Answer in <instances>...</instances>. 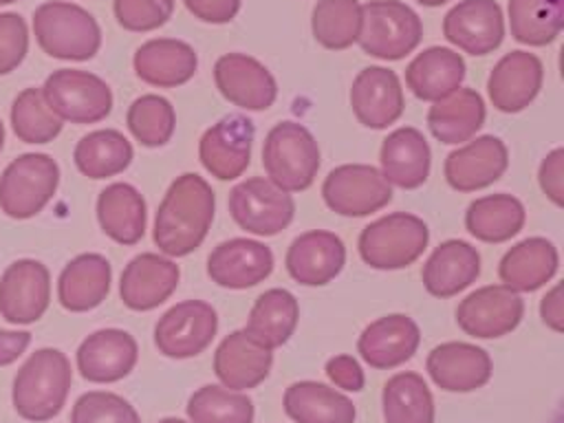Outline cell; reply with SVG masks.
<instances>
[{
  "mask_svg": "<svg viewBox=\"0 0 564 423\" xmlns=\"http://www.w3.org/2000/svg\"><path fill=\"white\" fill-rule=\"evenodd\" d=\"M216 209L212 185L198 174H181L167 187L154 216V245L167 258L192 253L205 240Z\"/></svg>",
  "mask_w": 564,
  "mask_h": 423,
  "instance_id": "cell-1",
  "label": "cell"
},
{
  "mask_svg": "<svg viewBox=\"0 0 564 423\" xmlns=\"http://www.w3.org/2000/svg\"><path fill=\"white\" fill-rule=\"evenodd\" d=\"M70 381V361L62 350L40 348L31 352L13 379L11 401L15 412L31 423L55 419L66 403Z\"/></svg>",
  "mask_w": 564,
  "mask_h": 423,
  "instance_id": "cell-2",
  "label": "cell"
},
{
  "mask_svg": "<svg viewBox=\"0 0 564 423\" xmlns=\"http://www.w3.org/2000/svg\"><path fill=\"white\" fill-rule=\"evenodd\" d=\"M33 33L40 48L55 59L86 62L101 46V29L95 15L66 0L42 2L33 11Z\"/></svg>",
  "mask_w": 564,
  "mask_h": 423,
  "instance_id": "cell-3",
  "label": "cell"
},
{
  "mask_svg": "<svg viewBox=\"0 0 564 423\" xmlns=\"http://www.w3.org/2000/svg\"><path fill=\"white\" fill-rule=\"evenodd\" d=\"M267 178L284 192L311 187L319 170V145L311 130L297 121L275 123L262 145Z\"/></svg>",
  "mask_w": 564,
  "mask_h": 423,
  "instance_id": "cell-4",
  "label": "cell"
},
{
  "mask_svg": "<svg viewBox=\"0 0 564 423\" xmlns=\"http://www.w3.org/2000/svg\"><path fill=\"white\" fill-rule=\"evenodd\" d=\"M430 240L423 218L408 212H394L366 225L359 236L361 260L381 271L410 267L421 258Z\"/></svg>",
  "mask_w": 564,
  "mask_h": 423,
  "instance_id": "cell-5",
  "label": "cell"
},
{
  "mask_svg": "<svg viewBox=\"0 0 564 423\" xmlns=\"http://www.w3.org/2000/svg\"><path fill=\"white\" fill-rule=\"evenodd\" d=\"M59 185V165L51 154L26 152L0 174V209L15 220L40 214Z\"/></svg>",
  "mask_w": 564,
  "mask_h": 423,
  "instance_id": "cell-6",
  "label": "cell"
},
{
  "mask_svg": "<svg viewBox=\"0 0 564 423\" xmlns=\"http://www.w3.org/2000/svg\"><path fill=\"white\" fill-rule=\"evenodd\" d=\"M421 37V18L405 2L370 0L361 4V29L357 44L366 55L379 59H401L419 46Z\"/></svg>",
  "mask_w": 564,
  "mask_h": 423,
  "instance_id": "cell-7",
  "label": "cell"
},
{
  "mask_svg": "<svg viewBox=\"0 0 564 423\" xmlns=\"http://www.w3.org/2000/svg\"><path fill=\"white\" fill-rule=\"evenodd\" d=\"M48 108L70 123H97L112 110V90L95 73L79 68L53 70L40 86Z\"/></svg>",
  "mask_w": 564,
  "mask_h": 423,
  "instance_id": "cell-8",
  "label": "cell"
},
{
  "mask_svg": "<svg viewBox=\"0 0 564 423\" xmlns=\"http://www.w3.org/2000/svg\"><path fill=\"white\" fill-rule=\"evenodd\" d=\"M229 214L247 234L275 236L293 220L295 203L269 178L253 176L229 192Z\"/></svg>",
  "mask_w": 564,
  "mask_h": 423,
  "instance_id": "cell-9",
  "label": "cell"
},
{
  "mask_svg": "<svg viewBox=\"0 0 564 423\" xmlns=\"http://www.w3.org/2000/svg\"><path fill=\"white\" fill-rule=\"evenodd\" d=\"M322 196L335 214L361 218L383 209L392 200V185L372 165L346 163L328 172Z\"/></svg>",
  "mask_w": 564,
  "mask_h": 423,
  "instance_id": "cell-10",
  "label": "cell"
},
{
  "mask_svg": "<svg viewBox=\"0 0 564 423\" xmlns=\"http://www.w3.org/2000/svg\"><path fill=\"white\" fill-rule=\"evenodd\" d=\"M218 315L203 300H185L167 308L154 326V344L161 355L189 359L200 355L214 339Z\"/></svg>",
  "mask_w": 564,
  "mask_h": 423,
  "instance_id": "cell-11",
  "label": "cell"
},
{
  "mask_svg": "<svg viewBox=\"0 0 564 423\" xmlns=\"http://www.w3.org/2000/svg\"><path fill=\"white\" fill-rule=\"evenodd\" d=\"M51 302V273L33 258L11 262L0 278V315L9 324L37 322Z\"/></svg>",
  "mask_w": 564,
  "mask_h": 423,
  "instance_id": "cell-12",
  "label": "cell"
},
{
  "mask_svg": "<svg viewBox=\"0 0 564 423\" xmlns=\"http://www.w3.org/2000/svg\"><path fill=\"white\" fill-rule=\"evenodd\" d=\"M253 134L256 128L245 115H227L218 119L198 141V159L203 167L220 181L242 176L251 161Z\"/></svg>",
  "mask_w": 564,
  "mask_h": 423,
  "instance_id": "cell-13",
  "label": "cell"
},
{
  "mask_svg": "<svg viewBox=\"0 0 564 423\" xmlns=\"http://www.w3.org/2000/svg\"><path fill=\"white\" fill-rule=\"evenodd\" d=\"M524 315L520 293L505 284H489L471 291L456 308V324L471 337L496 339L509 335Z\"/></svg>",
  "mask_w": 564,
  "mask_h": 423,
  "instance_id": "cell-14",
  "label": "cell"
},
{
  "mask_svg": "<svg viewBox=\"0 0 564 423\" xmlns=\"http://www.w3.org/2000/svg\"><path fill=\"white\" fill-rule=\"evenodd\" d=\"M214 82L227 101L245 110H267L278 97L271 70L247 53L220 55L214 64Z\"/></svg>",
  "mask_w": 564,
  "mask_h": 423,
  "instance_id": "cell-15",
  "label": "cell"
},
{
  "mask_svg": "<svg viewBox=\"0 0 564 423\" xmlns=\"http://www.w3.org/2000/svg\"><path fill=\"white\" fill-rule=\"evenodd\" d=\"M443 35L469 55H487L505 37L502 9L496 0H460L445 13Z\"/></svg>",
  "mask_w": 564,
  "mask_h": 423,
  "instance_id": "cell-16",
  "label": "cell"
},
{
  "mask_svg": "<svg viewBox=\"0 0 564 423\" xmlns=\"http://www.w3.org/2000/svg\"><path fill=\"white\" fill-rule=\"evenodd\" d=\"M509 165V150L502 139L482 134L465 141L445 159V178L458 192H476L496 183Z\"/></svg>",
  "mask_w": 564,
  "mask_h": 423,
  "instance_id": "cell-17",
  "label": "cell"
},
{
  "mask_svg": "<svg viewBox=\"0 0 564 423\" xmlns=\"http://www.w3.org/2000/svg\"><path fill=\"white\" fill-rule=\"evenodd\" d=\"M77 370L90 383H115L132 372L139 359L137 339L121 328L90 333L77 348Z\"/></svg>",
  "mask_w": 564,
  "mask_h": 423,
  "instance_id": "cell-18",
  "label": "cell"
},
{
  "mask_svg": "<svg viewBox=\"0 0 564 423\" xmlns=\"http://www.w3.org/2000/svg\"><path fill=\"white\" fill-rule=\"evenodd\" d=\"M181 269L163 253L134 256L119 280L121 302L132 311H152L163 304L178 286Z\"/></svg>",
  "mask_w": 564,
  "mask_h": 423,
  "instance_id": "cell-19",
  "label": "cell"
},
{
  "mask_svg": "<svg viewBox=\"0 0 564 423\" xmlns=\"http://www.w3.org/2000/svg\"><path fill=\"white\" fill-rule=\"evenodd\" d=\"M350 106L357 121L372 130L392 126L403 115V88L394 70L368 66L359 70L350 86Z\"/></svg>",
  "mask_w": 564,
  "mask_h": 423,
  "instance_id": "cell-20",
  "label": "cell"
},
{
  "mask_svg": "<svg viewBox=\"0 0 564 423\" xmlns=\"http://www.w3.org/2000/svg\"><path fill=\"white\" fill-rule=\"evenodd\" d=\"M544 82V66L538 55L529 51H511L502 55L489 73L487 93L500 112L524 110L540 93Z\"/></svg>",
  "mask_w": 564,
  "mask_h": 423,
  "instance_id": "cell-21",
  "label": "cell"
},
{
  "mask_svg": "<svg viewBox=\"0 0 564 423\" xmlns=\"http://www.w3.org/2000/svg\"><path fill=\"white\" fill-rule=\"evenodd\" d=\"M273 271L271 249L251 238H231L214 247L207 258V275L223 289H249Z\"/></svg>",
  "mask_w": 564,
  "mask_h": 423,
  "instance_id": "cell-22",
  "label": "cell"
},
{
  "mask_svg": "<svg viewBox=\"0 0 564 423\" xmlns=\"http://www.w3.org/2000/svg\"><path fill=\"white\" fill-rule=\"evenodd\" d=\"M346 262L341 238L326 229L300 234L286 251L289 275L304 286H322L339 275Z\"/></svg>",
  "mask_w": 564,
  "mask_h": 423,
  "instance_id": "cell-23",
  "label": "cell"
},
{
  "mask_svg": "<svg viewBox=\"0 0 564 423\" xmlns=\"http://www.w3.org/2000/svg\"><path fill=\"white\" fill-rule=\"evenodd\" d=\"M432 381L447 392H471L491 379V357L485 348L465 341H445L425 361Z\"/></svg>",
  "mask_w": 564,
  "mask_h": 423,
  "instance_id": "cell-24",
  "label": "cell"
},
{
  "mask_svg": "<svg viewBox=\"0 0 564 423\" xmlns=\"http://www.w3.org/2000/svg\"><path fill=\"white\" fill-rule=\"evenodd\" d=\"M419 344L421 330L416 322L403 313H392L370 322L361 330L357 339V350L368 366L386 370L412 359Z\"/></svg>",
  "mask_w": 564,
  "mask_h": 423,
  "instance_id": "cell-25",
  "label": "cell"
},
{
  "mask_svg": "<svg viewBox=\"0 0 564 423\" xmlns=\"http://www.w3.org/2000/svg\"><path fill=\"white\" fill-rule=\"evenodd\" d=\"M273 352L256 341L245 328L229 333L216 348L214 372L229 390H251L260 386L271 370Z\"/></svg>",
  "mask_w": 564,
  "mask_h": 423,
  "instance_id": "cell-26",
  "label": "cell"
},
{
  "mask_svg": "<svg viewBox=\"0 0 564 423\" xmlns=\"http://www.w3.org/2000/svg\"><path fill=\"white\" fill-rule=\"evenodd\" d=\"M132 66L141 82L159 88H174L194 77L198 55L183 40L154 37L137 48Z\"/></svg>",
  "mask_w": 564,
  "mask_h": 423,
  "instance_id": "cell-27",
  "label": "cell"
},
{
  "mask_svg": "<svg viewBox=\"0 0 564 423\" xmlns=\"http://www.w3.org/2000/svg\"><path fill=\"white\" fill-rule=\"evenodd\" d=\"M381 163V176L397 187L403 189H416L421 187L430 176V163L432 152L427 145V139L421 130L412 126H403L392 130L379 152Z\"/></svg>",
  "mask_w": 564,
  "mask_h": 423,
  "instance_id": "cell-28",
  "label": "cell"
},
{
  "mask_svg": "<svg viewBox=\"0 0 564 423\" xmlns=\"http://www.w3.org/2000/svg\"><path fill=\"white\" fill-rule=\"evenodd\" d=\"M112 282V267L101 253H79L66 262L57 280V300L70 313L97 308Z\"/></svg>",
  "mask_w": 564,
  "mask_h": 423,
  "instance_id": "cell-29",
  "label": "cell"
},
{
  "mask_svg": "<svg viewBox=\"0 0 564 423\" xmlns=\"http://www.w3.org/2000/svg\"><path fill=\"white\" fill-rule=\"evenodd\" d=\"M480 275V253L465 240L441 242L423 264V286L434 297H452Z\"/></svg>",
  "mask_w": 564,
  "mask_h": 423,
  "instance_id": "cell-30",
  "label": "cell"
},
{
  "mask_svg": "<svg viewBox=\"0 0 564 423\" xmlns=\"http://www.w3.org/2000/svg\"><path fill=\"white\" fill-rule=\"evenodd\" d=\"M557 247L540 236L513 245L498 264L500 282L516 293H531L544 286L557 271Z\"/></svg>",
  "mask_w": 564,
  "mask_h": 423,
  "instance_id": "cell-31",
  "label": "cell"
},
{
  "mask_svg": "<svg viewBox=\"0 0 564 423\" xmlns=\"http://www.w3.org/2000/svg\"><path fill=\"white\" fill-rule=\"evenodd\" d=\"M465 79V62L460 53L447 46H430L421 51L405 68V84L414 97L438 101L460 88Z\"/></svg>",
  "mask_w": 564,
  "mask_h": 423,
  "instance_id": "cell-32",
  "label": "cell"
},
{
  "mask_svg": "<svg viewBox=\"0 0 564 423\" xmlns=\"http://www.w3.org/2000/svg\"><path fill=\"white\" fill-rule=\"evenodd\" d=\"M101 231L119 245H137L145 234V200L130 183H110L97 196Z\"/></svg>",
  "mask_w": 564,
  "mask_h": 423,
  "instance_id": "cell-33",
  "label": "cell"
},
{
  "mask_svg": "<svg viewBox=\"0 0 564 423\" xmlns=\"http://www.w3.org/2000/svg\"><path fill=\"white\" fill-rule=\"evenodd\" d=\"M485 123V101L474 88H456L447 97L432 101L427 110L430 132L447 145H458L476 137Z\"/></svg>",
  "mask_w": 564,
  "mask_h": 423,
  "instance_id": "cell-34",
  "label": "cell"
},
{
  "mask_svg": "<svg viewBox=\"0 0 564 423\" xmlns=\"http://www.w3.org/2000/svg\"><path fill=\"white\" fill-rule=\"evenodd\" d=\"M284 412L295 423H352V401L335 388L317 381L291 383L284 392Z\"/></svg>",
  "mask_w": 564,
  "mask_h": 423,
  "instance_id": "cell-35",
  "label": "cell"
},
{
  "mask_svg": "<svg viewBox=\"0 0 564 423\" xmlns=\"http://www.w3.org/2000/svg\"><path fill=\"white\" fill-rule=\"evenodd\" d=\"M524 205L511 194H487L476 198L465 212L467 231L482 242H505L524 227Z\"/></svg>",
  "mask_w": 564,
  "mask_h": 423,
  "instance_id": "cell-36",
  "label": "cell"
},
{
  "mask_svg": "<svg viewBox=\"0 0 564 423\" xmlns=\"http://www.w3.org/2000/svg\"><path fill=\"white\" fill-rule=\"evenodd\" d=\"M297 319L300 306L295 295L286 289H269L256 300L245 330L256 341L273 350L289 341L297 326Z\"/></svg>",
  "mask_w": 564,
  "mask_h": 423,
  "instance_id": "cell-37",
  "label": "cell"
},
{
  "mask_svg": "<svg viewBox=\"0 0 564 423\" xmlns=\"http://www.w3.org/2000/svg\"><path fill=\"white\" fill-rule=\"evenodd\" d=\"M132 156L130 141L112 128L84 134L73 150L75 167L95 181L121 174L132 163Z\"/></svg>",
  "mask_w": 564,
  "mask_h": 423,
  "instance_id": "cell-38",
  "label": "cell"
},
{
  "mask_svg": "<svg viewBox=\"0 0 564 423\" xmlns=\"http://www.w3.org/2000/svg\"><path fill=\"white\" fill-rule=\"evenodd\" d=\"M386 423H434V397L416 372H397L381 394Z\"/></svg>",
  "mask_w": 564,
  "mask_h": 423,
  "instance_id": "cell-39",
  "label": "cell"
},
{
  "mask_svg": "<svg viewBox=\"0 0 564 423\" xmlns=\"http://www.w3.org/2000/svg\"><path fill=\"white\" fill-rule=\"evenodd\" d=\"M509 29L527 46L553 42L564 26V0H509Z\"/></svg>",
  "mask_w": 564,
  "mask_h": 423,
  "instance_id": "cell-40",
  "label": "cell"
},
{
  "mask_svg": "<svg viewBox=\"0 0 564 423\" xmlns=\"http://www.w3.org/2000/svg\"><path fill=\"white\" fill-rule=\"evenodd\" d=\"M9 121L13 134L33 145L51 143L64 126V121L48 108L40 86H29L15 95Z\"/></svg>",
  "mask_w": 564,
  "mask_h": 423,
  "instance_id": "cell-41",
  "label": "cell"
},
{
  "mask_svg": "<svg viewBox=\"0 0 564 423\" xmlns=\"http://www.w3.org/2000/svg\"><path fill=\"white\" fill-rule=\"evenodd\" d=\"M311 29L324 48L341 51L352 46L361 29L359 0H317L313 7Z\"/></svg>",
  "mask_w": 564,
  "mask_h": 423,
  "instance_id": "cell-42",
  "label": "cell"
},
{
  "mask_svg": "<svg viewBox=\"0 0 564 423\" xmlns=\"http://www.w3.org/2000/svg\"><path fill=\"white\" fill-rule=\"evenodd\" d=\"M189 423H251L253 401L225 386H203L187 401Z\"/></svg>",
  "mask_w": 564,
  "mask_h": 423,
  "instance_id": "cell-43",
  "label": "cell"
},
{
  "mask_svg": "<svg viewBox=\"0 0 564 423\" xmlns=\"http://www.w3.org/2000/svg\"><path fill=\"white\" fill-rule=\"evenodd\" d=\"M128 130L145 148L165 145L176 128L174 106L161 95H141L128 108Z\"/></svg>",
  "mask_w": 564,
  "mask_h": 423,
  "instance_id": "cell-44",
  "label": "cell"
},
{
  "mask_svg": "<svg viewBox=\"0 0 564 423\" xmlns=\"http://www.w3.org/2000/svg\"><path fill=\"white\" fill-rule=\"evenodd\" d=\"M70 423H141V419L123 397L106 390H90L75 401Z\"/></svg>",
  "mask_w": 564,
  "mask_h": 423,
  "instance_id": "cell-45",
  "label": "cell"
},
{
  "mask_svg": "<svg viewBox=\"0 0 564 423\" xmlns=\"http://www.w3.org/2000/svg\"><path fill=\"white\" fill-rule=\"evenodd\" d=\"M112 11L126 31L145 33L172 18L174 0H112Z\"/></svg>",
  "mask_w": 564,
  "mask_h": 423,
  "instance_id": "cell-46",
  "label": "cell"
},
{
  "mask_svg": "<svg viewBox=\"0 0 564 423\" xmlns=\"http://www.w3.org/2000/svg\"><path fill=\"white\" fill-rule=\"evenodd\" d=\"M29 53V26L18 11L0 13V75L15 70Z\"/></svg>",
  "mask_w": 564,
  "mask_h": 423,
  "instance_id": "cell-47",
  "label": "cell"
},
{
  "mask_svg": "<svg viewBox=\"0 0 564 423\" xmlns=\"http://www.w3.org/2000/svg\"><path fill=\"white\" fill-rule=\"evenodd\" d=\"M538 181L546 198H551V203L562 207L564 205V150L562 148L551 150L542 159Z\"/></svg>",
  "mask_w": 564,
  "mask_h": 423,
  "instance_id": "cell-48",
  "label": "cell"
},
{
  "mask_svg": "<svg viewBox=\"0 0 564 423\" xmlns=\"http://www.w3.org/2000/svg\"><path fill=\"white\" fill-rule=\"evenodd\" d=\"M326 377L341 390L348 392H359L366 383L364 370L359 366V361L350 355H335L326 361Z\"/></svg>",
  "mask_w": 564,
  "mask_h": 423,
  "instance_id": "cell-49",
  "label": "cell"
},
{
  "mask_svg": "<svg viewBox=\"0 0 564 423\" xmlns=\"http://www.w3.org/2000/svg\"><path fill=\"white\" fill-rule=\"evenodd\" d=\"M187 11L209 24L231 22L240 9V0H183Z\"/></svg>",
  "mask_w": 564,
  "mask_h": 423,
  "instance_id": "cell-50",
  "label": "cell"
},
{
  "mask_svg": "<svg viewBox=\"0 0 564 423\" xmlns=\"http://www.w3.org/2000/svg\"><path fill=\"white\" fill-rule=\"evenodd\" d=\"M540 317L542 322L555 330L562 333L564 330V286L555 284L540 302Z\"/></svg>",
  "mask_w": 564,
  "mask_h": 423,
  "instance_id": "cell-51",
  "label": "cell"
},
{
  "mask_svg": "<svg viewBox=\"0 0 564 423\" xmlns=\"http://www.w3.org/2000/svg\"><path fill=\"white\" fill-rule=\"evenodd\" d=\"M29 330H4L0 328V366L13 364L31 344Z\"/></svg>",
  "mask_w": 564,
  "mask_h": 423,
  "instance_id": "cell-52",
  "label": "cell"
},
{
  "mask_svg": "<svg viewBox=\"0 0 564 423\" xmlns=\"http://www.w3.org/2000/svg\"><path fill=\"white\" fill-rule=\"evenodd\" d=\"M419 4H423V7H441V4H445L447 0H416Z\"/></svg>",
  "mask_w": 564,
  "mask_h": 423,
  "instance_id": "cell-53",
  "label": "cell"
},
{
  "mask_svg": "<svg viewBox=\"0 0 564 423\" xmlns=\"http://www.w3.org/2000/svg\"><path fill=\"white\" fill-rule=\"evenodd\" d=\"M159 423H189V421H183V419H174V416H167V419H161Z\"/></svg>",
  "mask_w": 564,
  "mask_h": 423,
  "instance_id": "cell-54",
  "label": "cell"
},
{
  "mask_svg": "<svg viewBox=\"0 0 564 423\" xmlns=\"http://www.w3.org/2000/svg\"><path fill=\"white\" fill-rule=\"evenodd\" d=\"M2 145H4V123L0 119V150H2Z\"/></svg>",
  "mask_w": 564,
  "mask_h": 423,
  "instance_id": "cell-55",
  "label": "cell"
},
{
  "mask_svg": "<svg viewBox=\"0 0 564 423\" xmlns=\"http://www.w3.org/2000/svg\"><path fill=\"white\" fill-rule=\"evenodd\" d=\"M11 2H15V0H0V7H2V4H11Z\"/></svg>",
  "mask_w": 564,
  "mask_h": 423,
  "instance_id": "cell-56",
  "label": "cell"
}]
</instances>
